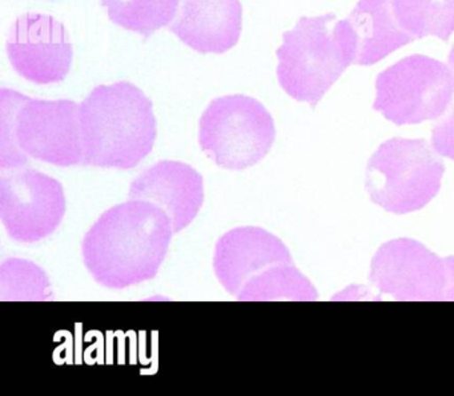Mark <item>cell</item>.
Wrapping results in <instances>:
<instances>
[{"label": "cell", "mask_w": 454, "mask_h": 396, "mask_svg": "<svg viewBox=\"0 0 454 396\" xmlns=\"http://www.w3.org/2000/svg\"><path fill=\"white\" fill-rule=\"evenodd\" d=\"M168 215L129 199L100 215L82 242V257L100 286L123 289L155 278L174 235Z\"/></svg>", "instance_id": "cell-1"}, {"label": "cell", "mask_w": 454, "mask_h": 396, "mask_svg": "<svg viewBox=\"0 0 454 396\" xmlns=\"http://www.w3.org/2000/svg\"><path fill=\"white\" fill-rule=\"evenodd\" d=\"M79 119L83 166L135 169L158 135L153 102L129 82L95 87L79 105Z\"/></svg>", "instance_id": "cell-2"}, {"label": "cell", "mask_w": 454, "mask_h": 396, "mask_svg": "<svg viewBox=\"0 0 454 396\" xmlns=\"http://www.w3.org/2000/svg\"><path fill=\"white\" fill-rule=\"evenodd\" d=\"M79 105L0 91V169H22L28 158L71 167L83 164Z\"/></svg>", "instance_id": "cell-3"}, {"label": "cell", "mask_w": 454, "mask_h": 396, "mask_svg": "<svg viewBox=\"0 0 454 396\" xmlns=\"http://www.w3.org/2000/svg\"><path fill=\"white\" fill-rule=\"evenodd\" d=\"M276 55L281 89L315 108L355 63V34L347 20L334 14L302 17L294 30L284 33Z\"/></svg>", "instance_id": "cell-4"}, {"label": "cell", "mask_w": 454, "mask_h": 396, "mask_svg": "<svg viewBox=\"0 0 454 396\" xmlns=\"http://www.w3.org/2000/svg\"><path fill=\"white\" fill-rule=\"evenodd\" d=\"M443 172V161L427 140L392 138L369 159L366 193L385 211L409 214L437 195Z\"/></svg>", "instance_id": "cell-5"}, {"label": "cell", "mask_w": 454, "mask_h": 396, "mask_svg": "<svg viewBox=\"0 0 454 396\" xmlns=\"http://www.w3.org/2000/svg\"><path fill=\"white\" fill-rule=\"evenodd\" d=\"M276 139L270 111L254 98L227 95L209 103L199 123V145L222 169H249L267 156Z\"/></svg>", "instance_id": "cell-6"}, {"label": "cell", "mask_w": 454, "mask_h": 396, "mask_svg": "<svg viewBox=\"0 0 454 396\" xmlns=\"http://www.w3.org/2000/svg\"><path fill=\"white\" fill-rule=\"evenodd\" d=\"M373 110L395 126L440 118L454 98L449 66L427 55H411L381 71L376 78Z\"/></svg>", "instance_id": "cell-7"}, {"label": "cell", "mask_w": 454, "mask_h": 396, "mask_svg": "<svg viewBox=\"0 0 454 396\" xmlns=\"http://www.w3.org/2000/svg\"><path fill=\"white\" fill-rule=\"evenodd\" d=\"M369 283L403 302L454 300V257H440L411 239L387 242L372 259Z\"/></svg>", "instance_id": "cell-8"}, {"label": "cell", "mask_w": 454, "mask_h": 396, "mask_svg": "<svg viewBox=\"0 0 454 396\" xmlns=\"http://www.w3.org/2000/svg\"><path fill=\"white\" fill-rule=\"evenodd\" d=\"M0 177V219L10 238L35 243L54 234L66 214L62 183L31 169Z\"/></svg>", "instance_id": "cell-9"}, {"label": "cell", "mask_w": 454, "mask_h": 396, "mask_svg": "<svg viewBox=\"0 0 454 396\" xmlns=\"http://www.w3.org/2000/svg\"><path fill=\"white\" fill-rule=\"evenodd\" d=\"M12 68L31 83H60L73 65V44L65 26L51 15L25 14L7 38Z\"/></svg>", "instance_id": "cell-10"}, {"label": "cell", "mask_w": 454, "mask_h": 396, "mask_svg": "<svg viewBox=\"0 0 454 396\" xmlns=\"http://www.w3.org/2000/svg\"><path fill=\"white\" fill-rule=\"evenodd\" d=\"M284 263H294L288 247L270 231L254 226L228 231L215 247V275L231 295H238L254 276Z\"/></svg>", "instance_id": "cell-11"}, {"label": "cell", "mask_w": 454, "mask_h": 396, "mask_svg": "<svg viewBox=\"0 0 454 396\" xmlns=\"http://www.w3.org/2000/svg\"><path fill=\"white\" fill-rule=\"evenodd\" d=\"M129 198L150 202L163 210L177 234L196 219L203 207V177L190 164L161 161L132 180Z\"/></svg>", "instance_id": "cell-12"}, {"label": "cell", "mask_w": 454, "mask_h": 396, "mask_svg": "<svg viewBox=\"0 0 454 396\" xmlns=\"http://www.w3.org/2000/svg\"><path fill=\"white\" fill-rule=\"evenodd\" d=\"M241 28L240 0H183L169 31L200 54H224L238 44Z\"/></svg>", "instance_id": "cell-13"}, {"label": "cell", "mask_w": 454, "mask_h": 396, "mask_svg": "<svg viewBox=\"0 0 454 396\" xmlns=\"http://www.w3.org/2000/svg\"><path fill=\"white\" fill-rule=\"evenodd\" d=\"M356 39V66H373L416 39L398 26L392 0H358L347 18Z\"/></svg>", "instance_id": "cell-14"}, {"label": "cell", "mask_w": 454, "mask_h": 396, "mask_svg": "<svg viewBox=\"0 0 454 396\" xmlns=\"http://www.w3.org/2000/svg\"><path fill=\"white\" fill-rule=\"evenodd\" d=\"M236 297L240 302H312L317 299V291L294 263H284L254 276Z\"/></svg>", "instance_id": "cell-15"}, {"label": "cell", "mask_w": 454, "mask_h": 396, "mask_svg": "<svg viewBox=\"0 0 454 396\" xmlns=\"http://www.w3.org/2000/svg\"><path fill=\"white\" fill-rule=\"evenodd\" d=\"M392 9L398 26L414 39L449 42L454 33V0H392Z\"/></svg>", "instance_id": "cell-16"}, {"label": "cell", "mask_w": 454, "mask_h": 396, "mask_svg": "<svg viewBox=\"0 0 454 396\" xmlns=\"http://www.w3.org/2000/svg\"><path fill=\"white\" fill-rule=\"evenodd\" d=\"M108 18L145 39L174 22L179 0H100Z\"/></svg>", "instance_id": "cell-17"}, {"label": "cell", "mask_w": 454, "mask_h": 396, "mask_svg": "<svg viewBox=\"0 0 454 396\" xmlns=\"http://www.w3.org/2000/svg\"><path fill=\"white\" fill-rule=\"evenodd\" d=\"M54 297L46 271L35 263L10 257L0 265V300L47 302Z\"/></svg>", "instance_id": "cell-18"}, {"label": "cell", "mask_w": 454, "mask_h": 396, "mask_svg": "<svg viewBox=\"0 0 454 396\" xmlns=\"http://www.w3.org/2000/svg\"><path fill=\"white\" fill-rule=\"evenodd\" d=\"M432 146L438 155L454 161V102L443 118L433 126Z\"/></svg>", "instance_id": "cell-19"}, {"label": "cell", "mask_w": 454, "mask_h": 396, "mask_svg": "<svg viewBox=\"0 0 454 396\" xmlns=\"http://www.w3.org/2000/svg\"><path fill=\"white\" fill-rule=\"evenodd\" d=\"M448 65L449 67H450L451 73H453L454 75V44L453 47H451L450 52H449L448 55Z\"/></svg>", "instance_id": "cell-20"}]
</instances>
